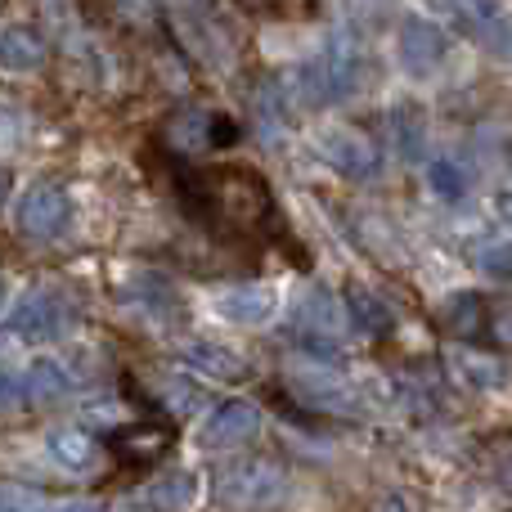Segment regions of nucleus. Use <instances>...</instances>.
<instances>
[{"label": "nucleus", "instance_id": "nucleus-1", "mask_svg": "<svg viewBox=\"0 0 512 512\" xmlns=\"http://www.w3.org/2000/svg\"><path fill=\"white\" fill-rule=\"evenodd\" d=\"M194 203H203V212H212V216H225L239 230H256V225H265L274 198L261 176L239 171V167H221L212 176H198Z\"/></svg>", "mask_w": 512, "mask_h": 512}, {"label": "nucleus", "instance_id": "nucleus-2", "mask_svg": "<svg viewBox=\"0 0 512 512\" xmlns=\"http://www.w3.org/2000/svg\"><path fill=\"white\" fill-rule=\"evenodd\" d=\"M283 490H288V477L270 459H243L216 472V504L230 512H265L279 504Z\"/></svg>", "mask_w": 512, "mask_h": 512}, {"label": "nucleus", "instance_id": "nucleus-3", "mask_svg": "<svg viewBox=\"0 0 512 512\" xmlns=\"http://www.w3.org/2000/svg\"><path fill=\"white\" fill-rule=\"evenodd\" d=\"M9 328H14L23 342H59V337H68L72 328H77V306H72V297L63 288L36 283L32 292H23Z\"/></svg>", "mask_w": 512, "mask_h": 512}, {"label": "nucleus", "instance_id": "nucleus-4", "mask_svg": "<svg viewBox=\"0 0 512 512\" xmlns=\"http://www.w3.org/2000/svg\"><path fill=\"white\" fill-rule=\"evenodd\" d=\"M72 221V198L63 185H32L18 203V234L27 243H54Z\"/></svg>", "mask_w": 512, "mask_h": 512}, {"label": "nucleus", "instance_id": "nucleus-5", "mask_svg": "<svg viewBox=\"0 0 512 512\" xmlns=\"http://www.w3.org/2000/svg\"><path fill=\"white\" fill-rule=\"evenodd\" d=\"M319 158L346 180H369L382 167V149L369 131H355V126H337V131L319 135Z\"/></svg>", "mask_w": 512, "mask_h": 512}, {"label": "nucleus", "instance_id": "nucleus-6", "mask_svg": "<svg viewBox=\"0 0 512 512\" xmlns=\"http://www.w3.org/2000/svg\"><path fill=\"white\" fill-rule=\"evenodd\" d=\"M441 5L450 9L454 23H459L481 50L499 54V59L512 54V27H508V14L499 0H441Z\"/></svg>", "mask_w": 512, "mask_h": 512}, {"label": "nucleus", "instance_id": "nucleus-7", "mask_svg": "<svg viewBox=\"0 0 512 512\" xmlns=\"http://www.w3.org/2000/svg\"><path fill=\"white\" fill-rule=\"evenodd\" d=\"M292 387H297L301 396H306V405H315V409H328V414H355L351 382H346L328 360H319V355H310V364L292 369Z\"/></svg>", "mask_w": 512, "mask_h": 512}, {"label": "nucleus", "instance_id": "nucleus-8", "mask_svg": "<svg viewBox=\"0 0 512 512\" xmlns=\"http://www.w3.org/2000/svg\"><path fill=\"white\" fill-rule=\"evenodd\" d=\"M256 432H261V409L252 400H225L203 423L198 445H207V450H239V445L256 441Z\"/></svg>", "mask_w": 512, "mask_h": 512}, {"label": "nucleus", "instance_id": "nucleus-9", "mask_svg": "<svg viewBox=\"0 0 512 512\" xmlns=\"http://www.w3.org/2000/svg\"><path fill=\"white\" fill-rule=\"evenodd\" d=\"M400 59H405V68L414 72V77H427V72L441 68L445 50H450V36L441 32L436 23H427V18H405L400 23Z\"/></svg>", "mask_w": 512, "mask_h": 512}, {"label": "nucleus", "instance_id": "nucleus-10", "mask_svg": "<svg viewBox=\"0 0 512 512\" xmlns=\"http://www.w3.org/2000/svg\"><path fill=\"white\" fill-rule=\"evenodd\" d=\"M212 306L230 324H265L279 310V292L265 288V283H230V288H216Z\"/></svg>", "mask_w": 512, "mask_h": 512}, {"label": "nucleus", "instance_id": "nucleus-11", "mask_svg": "<svg viewBox=\"0 0 512 512\" xmlns=\"http://www.w3.org/2000/svg\"><path fill=\"white\" fill-rule=\"evenodd\" d=\"M450 378L463 382L472 391H490V387H504L508 382V364L490 351H477V346H454L450 351Z\"/></svg>", "mask_w": 512, "mask_h": 512}, {"label": "nucleus", "instance_id": "nucleus-12", "mask_svg": "<svg viewBox=\"0 0 512 512\" xmlns=\"http://www.w3.org/2000/svg\"><path fill=\"white\" fill-rule=\"evenodd\" d=\"M180 360L212 382H230V378L248 373V360H243L239 351H230V346H221V342H207V337H194V342L180 346Z\"/></svg>", "mask_w": 512, "mask_h": 512}, {"label": "nucleus", "instance_id": "nucleus-13", "mask_svg": "<svg viewBox=\"0 0 512 512\" xmlns=\"http://www.w3.org/2000/svg\"><path fill=\"white\" fill-rule=\"evenodd\" d=\"M445 328L454 333V342H481V337L490 333V301L481 297V292H454L450 301H445Z\"/></svg>", "mask_w": 512, "mask_h": 512}, {"label": "nucleus", "instance_id": "nucleus-14", "mask_svg": "<svg viewBox=\"0 0 512 512\" xmlns=\"http://www.w3.org/2000/svg\"><path fill=\"white\" fill-rule=\"evenodd\" d=\"M122 301H126V306H135L140 315L162 319V324H180V319H185V310H180V297L171 292V283L153 279V274H144V279L126 283V288H122Z\"/></svg>", "mask_w": 512, "mask_h": 512}, {"label": "nucleus", "instance_id": "nucleus-15", "mask_svg": "<svg viewBox=\"0 0 512 512\" xmlns=\"http://www.w3.org/2000/svg\"><path fill=\"white\" fill-rule=\"evenodd\" d=\"M45 59H50V50H45L41 32H32V27L0 32V68L5 72H41Z\"/></svg>", "mask_w": 512, "mask_h": 512}, {"label": "nucleus", "instance_id": "nucleus-16", "mask_svg": "<svg viewBox=\"0 0 512 512\" xmlns=\"http://www.w3.org/2000/svg\"><path fill=\"white\" fill-rule=\"evenodd\" d=\"M194 499H198L194 472H167V477L149 481L140 490V508H149V512H185Z\"/></svg>", "mask_w": 512, "mask_h": 512}, {"label": "nucleus", "instance_id": "nucleus-17", "mask_svg": "<svg viewBox=\"0 0 512 512\" xmlns=\"http://www.w3.org/2000/svg\"><path fill=\"white\" fill-rule=\"evenodd\" d=\"M346 315L355 319V328L360 333H369V337H387L391 333V310H387V301L378 297V292H369L364 283H346Z\"/></svg>", "mask_w": 512, "mask_h": 512}, {"label": "nucleus", "instance_id": "nucleus-18", "mask_svg": "<svg viewBox=\"0 0 512 512\" xmlns=\"http://www.w3.org/2000/svg\"><path fill=\"white\" fill-rule=\"evenodd\" d=\"M297 324H301V333H306V342H333V333L342 328V315H337V301L328 297L324 288H310L306 297H301Z\"/></svg>", "mask_w": 512, "mask_h": 512}, {"label": "nucleus", "instance_id": "nucleus-19", "mask_svg": "<svg viewBox=\"0 0 512 512\" xmlns=\"http://www.w3.org/2000/svg\"><path fill=\"white\" fill-rule=\"evenodd\" d=\"M50 454L63 468L86 472L99 459V441L90 432H81V427H59V432H50Z\"/></svg>", "mask_w": 512, "mask_h": 512}, {"label": "nucleus", "instance_id": "nucleus-20", "mask_svg": "<svg viewBox=\"0 0 512 512\" xmlns=\"http://www.w3.org/2000/svg\"><path fill=\"white\" fill-rule=\"evenodd\" d=\"M113 445L126 454V459L144 463V459H158V454L167 450V445H171V432H167L162 423H131L126 432L113 436Z\"/></svg>", "mask_w": 512, "mask_h": 512}, {"label": "nucleus", "instance_id": "nucleus-21", "mask_svg": "<svg viewBox=\"0 0 512 512\" xmlns=\"http://www.w3.org/2000/svg\"><path fill=\"white\" fill-rule=\"evenodd\" d=\"M212 122H216V117L198 113V108H180V113L171 117L162 131H167V144H171V149L194 153V149H203V144H216L212 135H207V126H212Z\"/></svg>", "mask_w": 512, "mask_h": 512}, {"label": "nucleus", "instance_id": "nucleus-22", "mask_svg": "<svg viewBox=\"0 0 512 512\" xmlns=\"http://www.w3.org/2000/svg\"><path fill=\"white\" fill-rule=\"evenodd\" d=\"M68 391H72L68 369H59L54 360H36L27 369V400H36V405H59Z\"/></svg>", "mask_w": 512, "mask_h": 512}, {"label": "nucleus", "instance_id": "nucleus-23", "mask_svg": "<svg viewBox=\"0 0 512 512\" xmlns=\"http://www.w3.org/2000/svg\"><path fill=\"white\" fill-rule=\"evenodd\" d=\"M158 400L171 418H194L198 409H203V387H198L194 378H162Z\"/></svg>", "mask_w": 512, "mask_h": 512}, {"label": "nucleus", "instance_id": "nucleus-24", "mask_svg": "<svg viewBox=\"0 0 512 512\" xmlns=\"http://www.w3.org/2000/svg\"><path fill=\"white\" fill-rule=\"evenodd\" d=\"M427 185H432L441 198H463V189H468V171L450 158H436L432 167H427Z\"/></svg>", "mask_w": 512, "mask_h": 512}, {"label": "nucleus", "instance_id": "nucleus-25", "mask_svg": "<svg viewBox=\"0 0 512 512\" xmlns=\"http://www.w3.org/2000/svg\"><path fill=\"white\" fill-rule=\"evenodd\" d=\"M391 126H396V144L405 158H418V149H423V113L418 108H396L391 113Z\"/></svg>", "mask_w": 512, "mask_h": 512}, {"label": "nucleus", "instance_id": "nucleus-26", "mask_svg": "<svg viewBox=\"0 0 512 512\" xmlns=\"http://www.w3.org/2000/svg\"><path fill=\"white\" fill-rule=\"evenodd\" d=\"M481 270L495 274V279H508L512 283V243H499V248L481 252Z\"/></svg>", "mask_w": 512, "mask_h": 512}, {"label": "nucleus", "instance_id": "nucleus-27", "mask_svg": "<svg viewBox=\"0 0 512 512\" xmlns=\"http://www.w3.org/2000/svg\"><path fill=\"white\" fill-rule=\"evenodd\" d=\"M27 396V378L14 369H0V409H14Z\"/></svg>", "mask_w": 512, "mask_h": 512}, {"label": "nucleus", "instance_id": "nucleus-28", "mask_svg": "<svg viewBox=\"0 0 512 512\" xmlns=\"http://www.w3.org/2000/svg\"><path fill=\"white\" fill-rule=\"evenodd\" d=\"M0 512H41V499L23 495L18 486H0Z\"/></svg>", "mask_w": 512, "mask_h": 512}, {"label": "nucleus", "instance_id": "nucleus-29", "mask_svg": "<svg viewBox=\"0 0 512 512\" xmlns=\"http://www.w3.org/2000/svg\"><path fill=\"white\" fill-rule=\"evenodd\" d=\"M490 337H495L499 346H512V310H499V315L490 319Z\"/></svg>", "mask_w": 512, "mask_h": 512}, {"label": "nucleus", "instance_id": "nucleus-30", "mask_svg": "<svg viewBox=\"0 0 512 512\" xmlns=\"http://www.w3.org/2000/svg\"><path fill=\"white\" fill-rule=\"evenodd\" d=\"M9 189H14V180H9V171H5V167H0V207H5V203H9Z\"/></svg>", "mask_w": 512, "mask_h": 512}, {"label": "nucleus", "instance_id": "nucleus-31", "mask_svg": "<svg viewBox=\"0 0 512 512\" xmlns=\"http://www.w3.org/2000/svg\"><path fill=\"white\" fill-rule=\"evenodd\" d=\"M499 212H504L508 221H512V189H504V194H499Z\"/></svg>", "mask_w": 512, "mask_h": 512}, {"label": "nucleus", "instance_id": "nucleus-32", "mask_svg": "<svg viewBox=\"0 0 512 512\" xmlns=\"http://www.w3.org/2000/svg\"><path fill=\"white\" fill-rule=\"evenodd\" d=\"M378 512H405V504H400V499H382Z\"/></svg>", "mask_w": 512, "mask_h": 512}, {"label": "nucleus", "instance_id": "nucleus-33", "mask_svg": "<svg viewBox=\"0 0 512 512\" xmlns=\"http://www.w3.org/2000/svg\"><path fill=\"white\" fill-rule=\"evenodd\" d=\"M59 512H99V508H90V504H63Z\"/></svg>", "mask_w": 512, "mask_h": 512}, {"label": "nucleus", "instance_id": "nucleus-34", "mask_svg": "<svg viewBox=\"0 0 512 512\" xmlns=\"http://www.w3.org/2000/svg\"><path fill=\"white\" fill-rule=\"evenodd\" d=\"M0 5H5V0H0Z\"/></svg>", "mask_w": 512, "mask_h": 512}, {"label": "nucleus", "instance_id": "nucleus-35", "mask_svg": "<svg viewBox=\"0 0 512 512\" xmlns=\"http://www.w3.org/2000/svg\"><path fill=\"white\" fill-rule=\"evenodd\" d=\"M0 292H5V288H0Z\"/></svg>", "mask_w": 512, "mask_h": 512}]
</instances>
